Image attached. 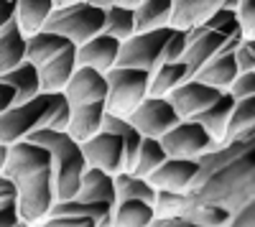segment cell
Segmentation results:
<instances>
[{"instance_id":"cell-28","label":"cell","mask_w":255,"mask_h":227,"mask_svg":"<svg viewBox=\"0 0 255 227\" xmlns=\"http://www.w3.org/2000/svg\"><path fill=\"white\" fill-rule=\"evenodd\" d=\"M174 0H140L135 5V31H151L161 26H171Z\"/></svg>"},{"instance_id":"cell-11","label":"cell","mask_w":255,"mask_h":227,"mask_svg":"<svg viewBox=\"0 0 255 227\" xmlns=\"http://www.w3.org/2000/svg\"><path fill=\"white\" fill-rule=\"evenodd\" d=\"M220 92L222 90L207 85V82H202L197 77H191V79L181 82L179 87H174L166 97L171 102V108L176 110V115L184 120V117H197L202 110H207L220 97Z\"/></svg>"},{"instance_id":"cell-32","label":"cell","mask_w":255,"mask_h":227,"mask_svg":"<svg viewBox=\"0 0 255 227\" xmlns=\"http://www.w3.org/2000/svg\"><path fill=\"white\" fill-rule=\"evenodd\" d=\"M186 217H189L191 227H227L230 210L222 207V204L199 202V204H191Z\"/></svg>"},{"instance_id":"cell-6","label":"cell","mask_w":255,"mask_h":227,"mask_svg":"<svg viewBox=\"0 0 255 227\" xmlns=\"http://www.w3.org/2000/svg\"><path fill=\"white\" fill-rule=\"evenodd\" d=\"M108 77V95H105V113L118 117H130L138 102L148 95L151 72L138 67H113L105 72Z\"/></svg>"},{"instance_id":"cell-24","label":"cell","mask_w":255,"mask_h":227,"mask_svg":"<svg viewBox=\"0 0 255 227\" xmlns=\"http://www.w3.org/2000/svg\"><path fill=\"white\" fill-rule=\"evenodd\" d=\"M238 61H235V54H227V51H220L215 54L207 64L199 67V72L194 74L197 79L207 82V85L217 87V90H227L232 85V79L238 77Z\"/></svg>"},{"instance_id":"cell-13","label":"cell","mask_w":255,"mask_h":227,"mask_svg":"<svg viewBox=\"0 0 255 227\" xmlns=\"http://www.w3.org/2000/svg\"><path fill=\"white\" fill-rule=\"evenodd\" d=\"M118 54H120V41L100 31L77 46V67H92L100 72H108L118 64Z\"/></svg>"},{"instance_id":"cell-48","label":"cell","mask_w":255,"mask_h":227,"mask_svg":"<svg viewBox=\"0 0 255 227\" xmlns=\"http://www.w3.org/2000/svg\"><path fill=\"white\" fill-rule=\"evenodd\" d=\"M238 3H240V0H222V8H232V10H235Z\"/></svg>"},{"instance_id":"cell-19","label":"cell","mask_w":255,"mask_h":227,"mask_svg":"<svg viewBox=\"0 0 255 227\" xmlns=\"http://www.w3.org/2000/svg\"><path fill=\"white\" fill-rule=\"evenodd\" d=\"M69 46H77V44H72V41L61 33L41 28V31H33V33L26 36V59L38 67V64H44V61H49L51 56H56L59 51L69 49Z\"/></svg>"},{"instance_id":"cell-35","label":"cell","mask_w":255,"mask_h":227,"mask_svg":"<svg viewBox=\"0 0 255 227\" xmlns=\"http://www.w3.org/2000/svg\"><path fill=\"white\" fill-rule=\"evenodd\" d=\"M186 51V31L184 28H174L171 36H168L166 46H163V61H179Z\"/></svg>"},{"instance_id":"cell-43","label":"cell","mask_w":255,"mask_h":227,"mask_svg":"<svg viewBox=\"0 0 255 227\" xmlns=\"http://www.w3.org/2000/svg\"><path fill=\"white\" fill-rule=\"evenodd\" d=\"M0 199H18V189H15V181L0 171Z\"/></svg>"},{"instance_id":"cell-21","label":"cell","mask_w":255,"mask_h":227,"mask_svg":"<svg viewBox=\"0 0 255 227\" xmlns=\"http://www.w3.org/2000/svg\"><path fill=\"white\" fill-rule=\"evenodd\" d=\"M0 79L5 82V85L13 87L15 92V102H26L31 97H36L41 92V77H38V67L33 64V61L23 59L20 64H15L13 69L3 72L0 74ZM13 102V105H15Z\"/></svg>"},{"instance_id":"cell-44","label":"cell","mask_w":255,"mask_h":227,"mask_svg":"<svg viewBox=\"0 0 255 227\" xmlns=\"http://www.w3.org/2000/svg\"><path fill=\"white\" fill-rule=\"evenodd\" d=\"M15 102V92H13V87L10 85H5L3 79H0V113L3 110H8L10 105Z\"/></svg>"},{"instance_id":"cell-12","label":"cell","mask_w":255,"mask_h":227,"mask_svg":"<svg viewBox=\"0 0 255 227\" xmlns=\"http://www.w3.org/2000/svg\"><path fill=\"white\" fill-rule=\"evenodd\" d=\"M199 163L197 158H179V156H166V161L158 169L148 174V181L156 189H171V192H186L194 184Z\"/></svg>"},{"instance_id":"cell-31","label":"cell","mask_w":255,"mask_h":227,"mask_svg":"<svg viewBox=\"0 0 255 227\" xmlns=\"http://www.w3.org/2000/svg\"><path fill=\"white\" fill-rule=\"evenodd\" d=\"M115 194L118 199H128V197H138L145 202H156V187L148 176H138L133 171H118L115 174Z\"/></svg>"},{"instance_id":"cell-36","label":"cell","mask_w":255,"mask_h":227,"mask_svg":"<svg viewBox=\"0 0 255 227\" xmlns=\"http://www.w3.org/2000/svg\"><path fill=\"white\" fill-rule=\"evenodd\" d=\"M235 13H238V20H240L243 36L255 38V0H240Z\"/></svg>"},{"instance_id":"cell-37","label":"cell","mask_w":255,"mask_h":227,"mask_svg":"<svg viewBox=\"0 0 255 227\" xmlns=\"http://www.w3.org/2000/svg\"><path fill=\"white\" fill-rule=\"evenodd\" d=\"M227 92L235 100L253 97L255 95V72H238V77L232 79V85L227 87Z\"/></svg>"},{"instance_id":"cell-40","label":"cell","mask_w":255,"mask_h":227,"mask_svg":"<svg viewBox=\"0 0 255 227\" xmlns=\"http://www.w3.org/2000/svg\"><path fill=\"white\" fill-rule=\"evenodd\" d=\"M38 225H46V227H95V220L82 217V215H56V217H44Z\"/></svg>"},{"instance_id":"cell-26","label":"cell","mask_w":255,"mask_h":227,"mask_svg":"<svg viewBox=\"0 0 255 227\" xmlns=\"http://www.w3.org/2000/svg\"><path fill=\"white\" fill-rule=\"evenodd\" d=\"M232 105H235V97H232L227 90L220 92V97L212 102L207 110H202L194 120H199L204 130L222 143V135H225V128H227V120H230V113H232Z\"/></svg>"},{"instance_id":"cell-18","label":"cell","mask_w":255,"mask_h":227,"mask_svg":"<svg viewBox=\"0 0 255 227\" xmlns=\"http://www.w3.org/2000/svg\"><path fill=\"white\" fill-rule=\"evenodd\" d=\"M232 140H255V95L240 97L232 105L222 143H232Z\"/></svg>"},{"instance_id":"cell-45","label":"cell","mask_w":255,"mask_h":227,"mask_svg":"<svg viewBox=\"0 0 255 227\" xmlns=\"http://www.w3.org/2000/svg\"><path fill=\"white\" fill-rule=\"evenodd\" d=\"M10 18H15V0H0V28H3Z\"/></svg>"},{"instance_id":"cell-15","label":"cell","mask_w":255,"mask_h":227,"mask_svg":"<svg viewBox=\"0 0 255 227\" xmlns=\"http://www.w3.org/2000/svg\"><path fill=\"white\" fill-rule=\"evenodd\" d=\"M77 69V46H69L51 56L49 61L38 64V77H41V92H61L67 87Z\"/></svg>"},{"instance_id":"cell-41","label":"cell","mask_w":255,"mask_h":227,"mask_svg":"<svg viewBox=\"0 0 255 227\" xmlns=\"http://www.w3.org/2000/svg\"><path fill=\"white\" fill-rule=\"evenodd\" d=\"M18 225H23L18 199H0V227H18Z\"/></svg>"},{"instance_id":"cell-8","label":"cell","mask_w":255,"mask_h":227,"mask_svg":"<svg viewBox=\"0 0 255 227\" xmlns=\"http://www.w3.org/2000/svg\"><path fill=\"white\" fill-rule=\"evenodd\" d=\"M161 146L166 156H179V158H197L204 151H212L220 146V140H215L199 120L194 117H184L179 120L171 130H166L161 138Z\"/></svg>"},{"instance_id":"cell-47","label":"cell","mask_w":255,"mask_h":227,"mask_svg":"<svg viewBox=\"0 0 255 227\" xmlns=\"http://www.w3.org/2000/svg\"><path fill=\"white\" fill-rule=\"evenodd\" d=\"M5 158H8V146H5L3 140H0V171L5 169Z\"/></svg>"},{"instance_id":"cell-23","label":"cell","mask_w":255,"mask_h":227,"mask_svg":"<svg viewBox=\"0 0 255 227\" xmlns=\"http://www.w3.org/2000/svg\"><path fill=\"white\" fill-rule=\"evenodd\" d=\"M23 59H26V33L20 31L18 20L10 18L0 28V74L13 69Z\"/></svg>"},{"instance_id":"cell-1","label":"cell","mask_w":255,"mask_h":227,"mask_svg":"<svg viewBox=\"0 0 255 227\" xmlns=\"http://www.w3.org/2000/svg\"><path fill=\"white\" fill-rule=\"evenodd\" d=\"M18 189V210L23 225H38L56 202L54 169L49 151L36 140L20 138L8 146V158L3 169Z\"/></svg>"},{"instance_id":"cell-5","label":"cell","mask_w":255,"mask_h":227,"mask_svg":"<svg viewBox=\"0 0 255 227\" xmlns=\"http://www.w3.org/2000/svg\"><path fill=\"white\" fill-rule=\"evenodd\" d=\"M102 26H105V8L95 5L92 0H79V3L54 8L41 28L67 36L72 44L79 46L95 33H100Z\"/></svg>"},{"instance_id":"cell-22","label":"cell","mask_w":255,"mask_h":227,"mask_svg":"<svg viewBox=\"0 0 255 227\" xmlns=\"http://www.w3.org/2000/svg\"><path fill=\"white\" fill-rule=\"evenodd\" d=\"M153 220V204L138 199V197H128L118 199L113 207V222L110 227H151Z\"/></svg>"},{"instance_id":"cell-42","label":"cell","mask_w":255,"mask_h":227,"mask_svg":"<svg viewBox=\"0 0 255 227\" xmlns=\"http://www.w3.org/2000/svg\"><path fill=\"white\" fill-rule=\"evenodd\" d=\"M151 227H191L186 215H161L151 220Z\"/></svg>"},{"instance_id":"cell-16","label":"cell","mask_w":255,"mask_h":227,"mask_svg":"<svg viewBox=\"0 0 255 227\" xmlns=\"http://www.w3.org/2000/svg\"><path fill=\"white\" fill-rule=\"evenodd\" d=\"M77 199H87V202H105V204H113L118 202L115 194V174H108L97 166H87L79 179V187H77Z\"/></svg>"},{"instance_id":"cell-14","label":"cell","mask_w":255,"mask_h":227,"mask_svg":"<svg viewBox=\"0 0 255 227\" xmlns=\"http://www.w3.org/2000/svg\"><path fill=\"white\" fill-rule=\"evenodd\" d=\"M69 105H82V102H97L108 95V77L100 69L92 67H77L72 79L64 87Z\"/></svg>"},{"instance_id":"cell-27","label":"cell","mask_w":255,"mask_h":227,"mask_svg":"<svg viewBox=\"0 0 255 227\" xmlns=\"http://www.w3.org/2000/svg\"><path fill=\"white\" fill-rule=\"evenodd\" d=\"M217 8H222V0H174V10H171V20L168 23L174 28L197 26Z\"/></svg>"},{"instance_id":"cell-20","label":"cell","mask_w":255,"mask_h":227,"mask_svg":"<svg viewBox=\"0 0 255 227\" xmlns=\"http://www.w3.org/2000/svg\"><path fill=\"white\" fill-rule=\"evenodd\" d=\"M222 41H225L222 33L209 31V28H204L202 33H197L194 38L189 41V44H186V51H184V56H181V61L189 67L191 77H194V74L199 72V67L207 64V61L215 56V54H220Z\"/></svg>"},{"instance_id":"cell-4","label":"cell","mask_w":255,"mask_h":227,"mask_svg":"<svg viewBox=\"0 0 255 227\" xmlns=\"http://www.w3.org/2000/svg\"><path fill=\"white\" fill-rule=\"evenodd\" d=\"M26 138L41 143L51 156L56 199H72L77 194L84 169H87V161H84V153H82V143L74 140L67 130H54V128H36Z\"/></svg>"},{"instance_id":"cell-3","label":"cell","mask_w":255,"mask_h":227,"mask_svg":"<svg viewBox=\"0 0 255 227\" xmlns=\"http://www.w3.org/2000/svg\"><path fill=\"white\" fill-rule=\"evenodd\" d=\"M69 113H72V105H69L67 95H64V90L38 92L36 97L26 102H15V105L0 113V140L5 146H10V143L33 133L36 128L67 130Z\"/></svg>"},{"instance_id":"cell-30","label":"cell","mask_w":255,"mask_h":227,"mask_svg":"<svg viewBox=\"0 0 255 227\" xmlns=\"http://www.w3.org/2000/svg\"><path fill=\"white\" fill-rule=\"evenodd\" d=\"M105 33L115 36L118 41H125L135 33V8L128 5H105Z\"/></svg>"},{"instance_id":"cell-9","label":"cell","mask_w":255,"mask_h":227,"mask_svg":"<svg viewBox=\"0 0 255 227\" xmlns=\"http://www.w3.org/2000/svg\"><path fill=\"white\" fill-rule=\"evenodd\" d=\"M128 120L140 130V135L161 138L166 130H171L181 117L176 115V110L171 108V102H168L166 95H161V97L158 95H145Z\"/></svg>"},{"instance_id":"cell-2","label":"cell","mask_w":255,"mask_h":227,"mask_svg":"<svg viewBox=\"0 0 255 227\" xmlns=\"http://www.w3.org/2000/svg\"><path fill=\"white\" fill-rule=\"evenodd\" d=\"M253 197H255V143L240 151L235 158H230L227 163H222L217 171H212L197 187L186 189L189 207L199 202H212L222 204L230 212H235L240 204H245Z\"/></svg>"},{"instance_id":"cell-38","label":"cell","mask_w":255,"mask_h":227,"mask_svg":"<svg viewBox=\"0 0 255 227\" xmlns=\"http://www.w3.org/2000/svg\"><path fill=\"white\" fill-rule=\"evenodd\" d=\"M232 54H235L240 72H255V38H243Z\"/></svg>"},{"instance_id":"cell-7","label":"cell","mask_w":255,"mask_h":227,"mask_svg":"<svg viewBox=\"0 0 255 227\" xmlns=\"http://www.w3.org/2000/svg\"><path fill=\"white\" fill-rule=\"evenodd\" d=\"M174 26H161L151 31H135L130 38L120 41V54H118V67H138L153 72L161 64L163 46Z\"/></svg>"},{"instance_id":"cell-46","label":"cell","mask_w":255,"mask_h":227,"mask_svg":"<svg viewBox=\"0 0 255 227\" xmlns=\"http://www.w3.org/2000/svg\"><path fill=\"white\" fill-rule=\"evenodd\" d=\"M92 3L95 5H128V8H135L138 3H140V0H92Z\"/></svg>"},{"instance_id":"cell-29","label":"cell","mask_w":255,"mask_h":227,"mask_svg":"<svg viewBox=\"0 0 255 227\" xmlns=\"http://www.w3.org/2000/svg\"><path fill=\"white\" fill-rule=\"evenodd\" d=\"M54 8H56L54 0H15V20L20 31L26 36L33 31H41L44 20L49 18Z\"/></svg>"},{"instance_id":"cell-17","label":"cell","mask_w":255,"mask_h":227,"mask_svg":"<svg viewBox=\"0 0 255 227\" xmlns=\"http://www.w3.org/2000/svg\"><path fill=\"white\" fill-rule=\"evenodd\" d=\"M102 117H105V100L97 102H82V105H72L69 113V125L67 133L74 140H87L97 130H102Z\"/></svg>"},{"instance_id":"cell-25","label":"cell","mask_w":255,"mask_h":227,"mask_svg":"<svg viewBox=\"0 0 255 227\" xmlns=\"http://www.w3.org/2000/svg\"><path fill=\"white\" fill-rule=\"evenodd\" d=\"M191 79V72L184 61H161V64L151 72V79H148V95H168L174 87H179L181 82Z\"/></svg>"},{"instance_id":"cell-49","label":"cell","mask_w":255,"mask_h":227,"mask_svg":"<svg viewBox=\"0 0 255 227\" xmlns=\"http://www.w3.org/2000/svg\"><path fill=\"white\" fill-rule=\"evenodd\" d=\"M69 3H79V0H54L56 8H59V5H69Z\"/></svg>"},{"instance_id":"cell-33","label":"cell","mask_w":255,"mask_h":227,"mask_svg":"<svg viewBox=\"0 0 255 227\" xmlns=\"http://www.w3.org/2000/svg\"><path fill=\"white\" fill-rule=\"evenodd\" d=\"M166 161V151L161 146L158 138H145L140 140V148H138V156H135V163H133V174L138 176H148L153 169H158L161 163Z\"/></svg>"},{"instance_id":"cell-34","label":"cell","mask_w":255,"mask_h":227,"mask_svg":"<svg viewBox=\"0 0 255 227\" xmlns=\"http://www.w3.org/2000/svg\"><path fill=\"white\" fill-rule=\"evenodd\" d=\"M202 26L209 28V31L222 33L225 38H230V36H243L238 13L232 10V8H217V10H212V13L202 20ZM243 38H245V36H243Z\"/></svg>"},{"instance_id":"cell-10","label":"cell","mask_w":255,"mask_h":227,"mask_svg":"<svg viewBox=\"0 0 255 227\" xmlns=\"http://www.w3.org/2000/svg\"><path fill=\"white\" fill-rule=\"evenodd\" d=\"M82 153L87 166H97L108 174L125 171V143L113 130H97L92 138L82 140Z\"/></svg>"},{"instance_id":"cell-39","label":"cell","mask_w":255,"mask_h":227,"mask_svg":"<svg viewBox=\"0 0 255 227\" xmlns=\"http://www.w3.org/2000/svg\"><path fill=\"white\" fill-rule=\"evenodd\" d=\"M227 225L230 227H255V197L240 204L235 212H230Z\"/></svg>"}]
</instances>
